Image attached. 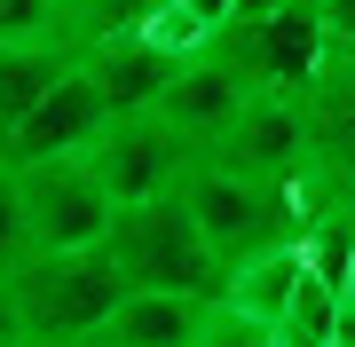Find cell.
Masks as SVG:
<instances>
[{
  "label": "cell",
  "mask_w": 355,
  "mask_h": 347,
  "mask_svg": "<svg viewBox=\"0 0 355 347\" xmlns=\"http://www.w3.org/2000/svg\"><path fill=\"white\" fill-rule=\"evenodd\" d=\"M103 244H111V260H119L127 284H174V292H205V300L229 292V260L205 244V229H198V213H190L182 190L127 197Z\"/></svg>",
  "instance_id": "cell-1"
},
{
  "label": "cell",
  "mask_w": 355,
  "mask_h": 347,
  "mask_svg": "<svg viewBox=\"0 0 355 347\" xmlns=\"http://www.w3.org/2000/svg\"><path fill=\"white\" fill-rule=\"evenodd\" d=\"M182 197H190L205 244H214L229 269H237L245 253H261V244H284V237L308 229V197L300 190H277V181L229 166V158H205V150L190 158V174H182Z\"/></svg>",
  "instance_id": "cell-2"
},
{
  "label": "cell",
  "mask_w": 355,
  "mask_h": 347,
  "mask_svg": "<svg viewBox=\"0 0 355 347\" xmlns=\"http://www.w3.org/2000/svg\"><path fill=\"white\" fill-rule=\"evenodd\" d=\"M8 276H16V292H24L32 339H103L119 292H127L111 244H40V253H24Z\"/></svg>",
  "instance_id": "cell-3"
},
{
  "label": "cell",
  "mask_w": 355,
  "mask_h": 347,
  "mask_svg": "<svg viewBox=\"0 0 355 347\" xmlns=\"http://www.w3.org/2000/svg\"><path fill=\"white\" fill-rule=\"evenodd\" d=\"M16 190H24L32 221V253L40 244H103L119 221V190L103 181L87 150H55V158H16Z\"/></svg>",
  "instance_id": "cell-4"
},
{
  "label": "cell",
  "mask_w": 355,
  "mask_h": 347,
  "mask_svg": "<svg viewBox=\"0 0 355 347\" xmlns=\"http://www.w3.org/2000/svg\"><path fill=\"white\" fill-rule=\"evenodd\" d=\"M308 95L300 87H268V79H253V95H245L237 127H229L205 158H229V166L277 181V190H300L308 197Z\"/></svg>",
  "instance_id": "cell-5"
},
{
  "label": "cell",
  "mask_w": 355,
  "mask_h": 347,
  "mask_svg": "<svg viewBox=\"0 0 355 347\" xmlns=\"http://www.w3.org/2000/svg\"><path fill=\"white\" fill-rule=\"evenodd\" d=\"M87 158L103 166V181H111V190H119V206H127V197L182 190V174H190L198 142L182 134L158 103H142V111H111V127L87 142Z\"/></svg>",
  "instance_id": "cell-6"
},
{
  "label": "cell",
  "mask_w": 355,
  "mask_h": 347,
  "mask_svg": "<svg viewBox=\"0 0 355 347\" xmlns=\"http://www.w3.org/2000/svg\"><path fill=\"white\" fill-rule=\"evenodd\" d=\"M245 95H253V71H245L229 48H198V55H182V64H174V79H166V95H158V111L174 118L198 150H214V142L237 127Z\"/></svg>",
  "instance_id": "cell-7"
},
{
  "label": "cell",
  "mask_w": 355,
  "mask_h": 347,
  "mask_svg": "<svg viewBox=\"0 0 355 347\" xmlns=\"http://www.w3.org/2000/svg\"><path fill=\"white\" fill-rule=\"evenodd\" d=\"M111 127V95H103V79L87 55H71L64 79H55L40 103L16 118V134H8V158H55V150H87V142Z\"/></svg>",
  "instance_id": "cell-8"
},
{
  "label": "cell",
  "mask_w": 355,
  "mask_h": 347,
  "mask_svg": "<svg viewBox=\"0 0 355 347\" xmlns=\"http://www.w3.org/2000/svg\"><path fill=\"white\" fill-rule=\"evenodd\" d=\"M205 332H214V300L174 292V284H127L103 323V339L119 347H205Z\"/></svg>",
  "instance_id": "cell-9"
},
{
  "label": "cell",
  "mask_w": 355,
  "mask_h": 347,
  "mask_svg": "<svg viewBox=\"0 0 355 347\" xmlns=\"http://www.w3.org/2000/svg\"><path fill=\"white\" fill-rule=\"evenodd\" d=\"M300 276H308V253H300V237H284V244H261V253H245L237 269H229V308H237L245 323H253V339L261 347H284V316H292V292H300Z\"/></svg>",
  "instance_id": "cell-10"
},
{
  "label": "cell",
  "mask_w": 355,
  "mask_h": 347,
  "mask_svg": "<svg viewBox=\"0 0 355 347\" xmlns=\"http://www.w3.org/2000/svg\"><path fill=\"white\" fill-rule=\"evenodd\" d=\"M0 39H71V0H0Z\"/></svg>",
  "instance_id": "cell-11"
},
{
  "label": "cell",
  "mask_w": 355,
  "mask_h": 347,
  "mask_svg": "<svg viewBox=\"0 0 355 347\" xmlns=\"http://www.w3.org/2000/svg\"><path fill=\"white\" fill-rule=\"evenodd\" d=\"M32 323H24V292H16V276L0 269V347H24Z\"/></svg>",
  "instance_id": "cell-12"
},
{
  "label": "cell",
  "mask_w": 355,
  "mask_h": 347,
  "mask_svg": "<svg viewBox=\"0 0 355 347\" xmlns=\"http://www.w3.org/2000/svg\"><path fill=\"white\" fill-rule=\"evenodd\" d=\"M316 8H324V32L340 48H355V0H316Z\"/></svg>",
  "instance_id": "cell-13"
},
{
  "label": "cell",
  "mask_w": 355,
  "mask_h": 347,
  "mask_svg": "<svg viewBox=\"0 0 355 347\" xmlns=\"http://www.w3.org/2000/svg\"><path fill=\"white\" fill-rule=\"evenodd\" d=\"M284 0H237V24H261V16H277Z\"/></svg>",
  "instance_id": "cell-14"
},
{
  "label": "cell",
  "mask_w": 355,
  "mask_h": 347,
  "mask_svg": "<svg viewBox=\"0 0 355 347\" xmlns=\"http://www.w3.org/2000/svg\"><path fill=\"white\" fill-rule=\"evenodd\" d=\"M340 347H355V284H347V323H340Z\"/></svg>",
  "instance_id": "cell-15"
}]
</instances>
